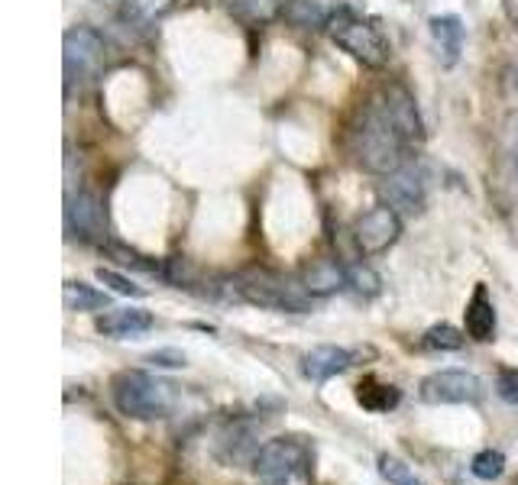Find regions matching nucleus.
<instances>
[{
    "mask_svg": "<svg viewBox=\"0 0 518 485\" xmlns=\"http://www.w3.org/2000/svg\"><path fill=\"white\" fill-rule=\"evenodd\" d=\"M405 140L399 136V130L392 127L386 120L383 110L376 107V101H370L363 107L360 120L353 123L350 130V140H347V149L353 162L360 165V169L373 172V175H389L395 169H402L405 165Z\"/></svg>",
    "mask_w": 518,
    "mask_h": 485,
    "instance_id": "obj_1",
    "label": "nucleus"
},
{
    "mask_svg": "<svg viewBox=\"0 0 518 485\" xmlns=\"http://www.w3.org/2000/svg\"><path fill=\"white\" fill-rule=\"evenodd\" d=\"M111 395H114L117 411L136 421L166 418V414L175 408V385L149 376V372H140V369L117 372L111 382Z\"/></svg>",
    "mask_w": 518,
    "mask_h": 485,
    "instance_id": "obj_2",
    "label": "nucleus"
},
{
    "mask_svg": "<svg viewBox=\"0 0 518 485\" xmlns=\"http://www.w3.org/2000/svg\"><path fill=\"white\" fill-rule=\"evenodd\" d=\"M327 36H331L334 46H340L366 68H383L392 59V46L383 36V30H379L373 20H363L347 7L331 13V20H327Z\"/></svg>",
    "mask_w": 518,
    "mask_h": 485,
    "instance_id": "obj_3",
    "label": "nucleus"
},
{
    "mask_svg": "<svg viewBox=\"0 0 518 485\" xmlns=\"http://www.w3.org/2000/svg\"><path fill=\"white\" fill-rule=\"evenodd\" d=\"M311 453L308 440L302 437H276L263 443L253 456V473L263 485H302L311 473Z\"/></svg>",
    "mask_w": 518,
    "mask_h": 485,
    "instance_id": "obj_4",
    "label": "nucleus"
},
{
    "mask_svg": "<svg viewBox=\"0 0 518 485\" xmlns=\"http://www.w3.org/2000/svg\"><path fill=\"white\" fill-rule=\"evenodd\" d=\"M240 298L259 304L269 311H292V314H308L311 311V295L302 288V282H289L282 275L272 272H256L240 279Z\"/></svg>",
    "mask_w": 518,
    "mask_h": 485,
    "instance_id": "obj_5",
    "label": "nucleus"
},
{
    "mask_svg": "<svg viewBox=\"0 0 518 485\" xmlns=\"http://www.w3.org/2000/svg\"><path fill=\"white\" fill-rule=\"evenodd\" d=\"M104 36L91 26H75L62 39V59H65V85L72 88L75 81L94 78L104 65Z\"/></svg>",
    "mask_w": 518,
    "mask_h": 485,
    "instance_id": "obj_6",
    "label": "nucleus"
},
{
    "mask_svg": "<svg viewBox=\"0 0 518 485\" xmlns=\"http://www.w3.org/2000/svg\"><path fill=\"white\" fill-rule=\"evenodd\" d=\"M65 230L68 237H78L81 243H101L107 240V214L104 204L94 191H65Z\"/></svg>",
    "mask_w": 518,
    "mask_h": 485,
    "instance_id": "obj_7",
    "label": "nucleus"
},
{
    "mask_svg": "<svg viewBox=\"0 0 518 485\" xmlns=\"http://www.w3.org/2000/svg\"><path fill=\"white\" fill-rule=\"evenodd\" d=\"M399 233H402L399 211L389 204H379L373 211L357 217V224H353V243H357L363 256H379L399 240Z\"/></svg>",
    "mask_w": 518,
    "mask_h": 485,
    "instance_id": "obj_8",
    "label": "nucleus"
},
{
    "mask_svg": "<svg viewBox=\"0 0 518 485\" xmlns=\"http://www.w3.org/2000/svg\"><path fill=\"white\" fill-rule=\"evenodd\" d=\"M418 395L421 401H428V405H473V401L483 398V382L476 379L473 372L444 369L421 382Z\"/></svg>",
    "mask_w": 518,
    "mask_h": 485,
    "instance_id": "obj_9",
    "label": "nucleus"
},
{
    "mask_svg": "<svg viewBox=\"0 0 518 485\" xmlns=\"http://www.w3.org/2000/svg\"><path fill=\"white\" fill-rule=\"evenodd\" d=\"M373 101L386 114V120L392 123V127L399 130V136L408 146H415V143L425 140V120H421V114H418L415 97L408 94L402 85H386L383 91L373 97Z\"/></svg>",
    "mask_w": 518,
    "mask_h": 485,
    "instance_id": "obj_10",
    "label": "nucleus"
},
{
    "mask_svg": "<svg viewBox=\"0 0 518 485\" xmlns=\"http://www.w3.org/2000/svg\"><path fill=\"white\" fill-rule=\"evenodd\" d=\"M383 194L389 207H395L399 214H421L425 211V178H421L418 169H395L389 175H383Z\"/></svg>",
    "mask_w": 518,
    "mask_h": 485,
    "instance_id": "obj_11",
    "label": "nucleus"
},
{
    "mask_svg": "<svg viewBox=\"0 0 518 485\" xmlns=\"http://www.w3.org/2000/svg\"><path fill=\"white\" fill-rule=\"evenodd\" d=\"M302 288L308 291L311 298H327V295H334V291L340 288H347V266H340L337 259H311L305 262V269H302Z\"/></svg>",
    "mask_w": 518,
    "mask_h": 485,
    "instance_id": "obj_12",
    "label": "nucleus"
},
{
    "mask_svg": "<svg viewBox=\"0 0 518 485\" xmlns=\"http://www.w3.org/2000/svg\"><path fill=\"white\" fill-rule=\"evenodd\" d=\"M156 317L143 311V308H117V311H104L98 314L94 321V330L104 337H114V340H124V337H140L146 330H153Z\"/></svg>",
    "mask_w": 518,
    "mask_h": 485,
    "instance_id": "obj_13",
    "label": "nucleus"
},
{
    "mask_svg": "<svg viewBox=\"0 0 518 485\" xmlns=\"http://www.w3.org/2000/svg\"><path fill=\"white\" fill-rule=\"evenodd\" d=\"M353 366V356L344 346H315L311 353H305L302 359V372L311 379V382H327L340 376V372H347Z\"/></svg>",
    "mask_w": 518,
    "mask_h": 485,
    "instance_id": "obj_14",
    "label": "nucleus"
},
{
    "mask_svg": "<svg viewBox=\"0 0 518 485\" xmlns=\"http://www.w3.org/2000/svg\"><path fill=\"white\" fill-rule=\"evenodd\" d=\"M431 36H434V43H438L441 65L444 68L457 65L460 52H463V36H467V30H463V20L454 17V13H444V17H431Z\"/></svg>",
    "mask_w": 518,
    "mask_h": 485,
    "instance_id": "obj_15",
    "label": "nucleus"
},
{
    "mask_svg": "<svg viewBox=\"0 0 518 485\" xmlns=\"http://www.w3.org/2000/svg\"><path fill=\"white\" fill-rule=\"evenodd\" d=\"M463 321H467V337L476 343H489L496 337V308L486 298V288H476L467 311H463Z\"/></svg>",
    "mask_w": 518,
    "mask_h": 485,
    "instance_id": "obj_16",
    "label": "nucleus"
},
{
    "mask_svg": "<svg viewBox=\"0 0 518 485\" xmlns=\"http://www.w3.org/2000/svg\"><path fill=\"white\" fill-rule=\"evenodd\" d=\"M357 401L373 414H383V411H392L395 405L402 401V392L389 382H379L376 376H366L360 385H357Z\"/></svg>",
    "mask_w": 518,
    "mask_h": 485,
    "instance_id": "obj_17",
    "label": "nucleus"
},
{
    "mask_svg": "<svg viewBox=\"0 0 518 485\" xmlns=\"http://www.w3.org/2000/svg\"><path fill=\"white\" fill-rule=\"evenodd\" d=\"M282 17L298 30H311V26H327L331 10H327L324 0H285Z\"/></svg>",
    "mask_w": 518,
    "mask_h": 485,
    "instance_id": "obj_18",
    "label": "nucleus"
},
{
    "mask_svg": "<svg viewBox=\"0 0 518 485\" xmlns=\"http://www.w3.org/2000/svg\"><path fill=\"white\" fill-rule=\"evenodd\" d=\"M172 4L175 0H124V4H120V17L130 26H149L166 17Z\"/></svg>",
    "mask_w": 518,
    "mask_h": 485,
    "instance_id": "obj_19",
    "label": "nucleus"
},
{
    "mask_svg": "<svg viewBox=\"0 0 518 485\" xmlns=\"http://www.w3.org/2000/svg\"><path fill=\"white\" fill-rule=\"evenodd\" d=\"M62 301H65L68 311H104L111 298H107L104 291L85 285V282H65Z\"/></svg>",
    "mask_w": 518,
    "mask_h": 485,
    "instance_id": "obj_20",
    "label": "nucleus"
},
{
    "mask_svg": "<svg viewBox=\"0 0 518 485\" xmlns=\"http://www.w3.org/2000/svg\"><path fill=\"white\" fill-rule=\"evenodd\" d=\"M282 0H224V7L234 13L237 20H247V23H263L269 20L272 13L279 10Z\"/></svg>",
    "mask_w": 518,
    "mask_h": 485,
    "instance_id": "obj_21",
    "label": "nucleus"
},
{
    "mask_svg": "<svg viewBox=\"0 0 518 485\" xmlns=\"http://www.w3.org/2000/svg\"><path fill=\"white\" fill-rule=\"evenodd\" d=\"M470 473H473L476 479H483V482H493V479H499L502 473H506V456H502L499 450H483V453H476L473 463H470Z\"/></svg>",
    "mask_w": 518,
    "mask_h": 485,
    "instance_id": "obj_22",
    "label": "nucleus"
},
{
    "mask_svg": "<svg viewBox=\"0 0 518 485\" xmlns=\"http://www.w3.org/2000/svg\"><path fill=\"white\" fill-rule=\"evenodd\" d=\"M425 346L434 353H454L463 346V334L451 324H434L425 334Z\"/></svg>",
    "mask_w": 518,
    "mask_h": 485,
    "instance_id": "obj_23",
    "label": "nucleus"
},
{
    "mask_svg": "<svg viewBox=\"0 0 518 485\" xmlns=\"http://www.w3.org/2000/svg\"><path fill=\"white\" fill-rule=\"evenodd\" d=\"M94 279H98L101 285H107L111 291H117V295H127V298H143L146 295V288L143 285H136V282H130L127 275H120V272H114V269H98L94 272Z\"/></svg>",
    "mask_w": 518,
    "mask_h": 485,
    "instance_id": "obj_24",
    "label": "nucleus"
},
{
    "mask_svg": "<svg viewBox=\"0 0 518 485\" xmlns=\"http://www.w3.org/2000/svg\"><path fill=\"white\" fill-rule=\"evenodd\" d=\"M107 253H111L120 266H133V269H140V272H162L156 262H149L146 256H140V253H133V249H127V246H117V243H107Z\"/></svg>",
    "mask_w": 518,
    "mask_h": 485,
    "instance_id": "obj_25",
    "label": "nucleus"
},
{
    "mask_svg": "<svg viewBox=\"0 0 518 485\" xmlns=\"http://www.w3.org/2000/svg\"><path fill=\"white\" fill-rule=\"evenodd\" d=\"M379 476H383L386 482H392V485H405V482H412V469H408L399 456L383 453L379 456Z\"/></svg>",
    "mask_w": 518,
    "mask_h": 485,
    "instance_id": "obj_26",
    "label": "nucleus"
},
{
    "mask_svg": "<svg viewBox=\"0 0 518 485\" xmlns=\"http://www.w3.org/2000/svg\"><path fill=\"white\" fill-rule=\"evenodd\" d=\"M347 282L360 291V295H376L379 291V275L370 266H347Z\"/></svg>",
    "mask_w": 518,
    "mask_h": 485,
    "instance_id": "obj_27",
    "label": "nucleus"
},
{
    "mask_svg": "<svg viewBox=\"0 0 518 485\" xmlns=\"http://www.w3.org/2000/svg\"><path fill=\"white\" fill-rule=\"evenodd\" d=\"M496 395L506 401V405H518V369H499L496 376Z\"/></svg>",
    "mask_w": 518,
    "mask_h": 485,
    "instance_id": "obj_28",
    "label": "nucleus"
},
{
    "mask_svg": "<svg viewBox=\"0 0 518 485\" xmlns=\"http://www.w3.org/2000/svg\"><path fill=\"white\" fill-rule=\"evenodd\" d=\"M146 363L149 366H156V369H185L188 366V359H185V353L182 350H156V353H149L146 356Z\"/></svg>",
    "mask_w": 518,
    "mask_h": 485,
    "instance_id": "obj_29",
    "label": "nucleus"
},
{
    "mask_svg": "<svg viewBox=\"0 0 518 485\" xmlns=\"http://www.w3.org/2000/svg\"><path fill=\"white\" fill-rule=\"evenodd\" d=\"M502 10H506V17L518 26V0H502Z\"/></svg>",
    "mask_w": 518,
    "mask_h": 485,
    "instance_id": "obj_30",
    "label": "nucleus"
},
{
    "mask_svg": "<svg viewBox=\"0 0 518 485\" xmlns=\"http://www.w3.org/2000/svg\"><path fill=\"white\" fill-rule=\"evenodd\" d=\"M512 88L518 91V68H515V72H512Z\"/></svg>",
    "mask_w": 518,
    "mask_h": 485,
    "instance_id": "obj_31",
    "label": "nucleus"
},
{
    "mask_svg": "<svg viewBox=\"0 0 518 485\" xmlns=\"http://www.w3.org/2000/svg\"><path fill=\"white\" fill-rule=\"evenodd\" d=\"M515 175H518V143H515Z\"/></svg>",
    "mask_w": 518,
    "mask_h": 485,
    "instance_id": "obj_32",
    "label": "nucleus"
},
{
    "mask_svg": "<svg viewBox=\"0 0 518 485\" xmlns=\"http://www.w3.org/2000/svg\"><path fill=\"white\" fill-rule=\"evenodd\" d=\"M405 485H425V482H418V479H412V482H405Z\"/></svg>",
    "mask_w": 518,
    "mask_h": 485,
    "instance_id": "obj_33",
    "label": "nucleus"
}]
</instances>
